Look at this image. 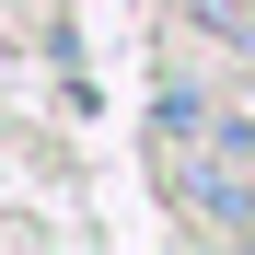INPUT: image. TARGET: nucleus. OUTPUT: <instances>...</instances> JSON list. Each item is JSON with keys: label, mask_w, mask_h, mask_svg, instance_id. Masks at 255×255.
<instances>
[{"label": "nucleus", "mask_w": 255, "mask_h": 255, "mask_svg": "<svg viewBox=\"0 0 255 255\" xmlns=\"http://www.w3.org/2000/svg\"><path fill=\"white\" fill-rule=\"evenodd\" d=\"M151 151H162V186H174L186 209H209V221H244V197H255V151H244V128L221 105H197L174 93L151 116Z\"/></svg>", "instance_id": "obj_1"}]
</instances>
